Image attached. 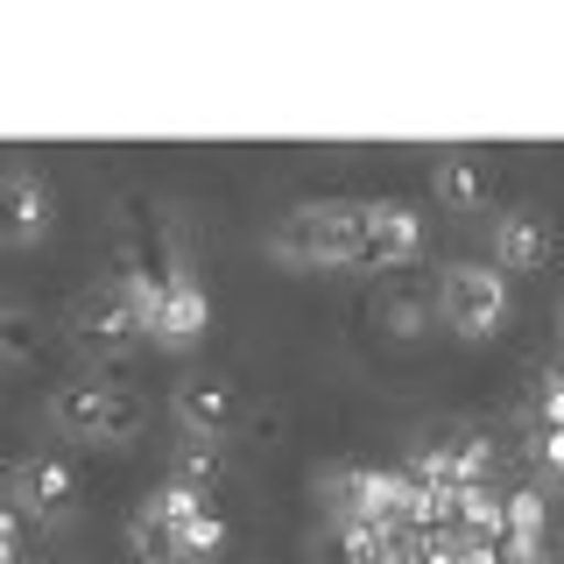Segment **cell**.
<instances>
[{
    "label": "cell",
    "mask_w": 564,
    "mask_h": 564,
    "mask_svg": "<svg viewBox=\"0 0 564 564\" xmlns=\"http://www.w3.org/2000/svg\"><path fill=\"white\" fill-rule=\"evenodd\" d=\"M149 508L170 522V536H176V564H198V557H219V551H226V522H219V508H212L205 494H191V487L163 480V487L149 494Z\"/></svg>",
    "instance_id": "8"
},
{
    "label": "cell",
    "mask_w": 564,
    "mask_h": 564,
    "mask_svg": "<svg viewBox=\"0 0 564 564\" xmlns=\"http://www.w3.org/2000/svg\"><path fill=\"white\" fill-rule=\"evenodd\" d=\"M431 191L452 212H480L494 198V163H487L480 149H437L431 155Z\"/></svg>",
    "instance_id": "12"
},
{
    "label": "cell",
    "mask_w": 564,
    "mask_h": 564,
    "mask_svg": "<svg viewBox=\"0 0 564 564\" xmlns=\"http://www.w3.org/2000/svg\"><path fill=\"white\" fill-rule=\"evenodd\" d=\"M529 458H536L551 480H564V423H529Z\"/></svg>",
    "instance_id": "20"
},
{
    "label": "cell",
    "mask_w": 564,
    "mask_h": 564,
    "mask_svg": "<svg viewBox=\"0 0 564 564\" xmlns=\"http://www.w3.org/2000/svg\"><path fill=\"white\" fill-rule=\"evenodd\" d=\"M170 480L212 501V487L226 480V445H212V437H184V445H176V458H170Z\"/></svg>",
    "instance_id": "17"
},
{
    "label": "cell",
    "mask_w": 564,
    "mask_h": 564,
    "mask_svg": "<svg viewBox=\"0 0 564 564\" xmlns=\"http://www.w3.org/2000/svg\"><path fill=\"white\" fill-rule=\"evenodd\" d=\"M423 240H431V226H423V212L410 198H367V212H360V261H352V269L402 275L423 254Z\"/></svg>",
    "instance_id": "5"
},
{
    "label": "cell",
    "mask_w": 564,
    "mask_h": 564,
    "mask_svg": "<svg viewBox=\"0 0 564 564\" xmlns=\"http://www.w3.org/2000/svg\"><path fill=\"white\" fill-rule=\"evenodd\" d=\"M50 423L64 437H85V445H128V437H141V402H134V388H120L106 375H70L50 395Z\"/></svg>",
    "instance_id": "2"
},
{
    "label": "cell",
    "mask_w": 564,
    "mask_h": 564,
    "mask_svg": "<svg viewBox=\"0 0 564 564\" xmlns=\"http://www.w3.org/2000/svg\"><path fill=\"white\" fill-rule=\"evenodd\" d=\"M128 551H134V557H149V564H176V536H170V522L155 516L149 501H141L134 516H128Z\"/></svg>",
    "instance_id": "19"
},
{
    "label": "cell",
    "mask_w": 564,
    "mask_h": 564,
    "mask_svg": "<svg viewBox=\"0 0 564 564\" xmlns=\"http://www.w3.org/2000/svg\"><path fill=\"white\" fill-rule=\"evenodd\" d=\"M445 522H452V536L494 543V536H501V494H494V487H458V494H445Z\"/></svg>",
    "instance_id": "16"
},
{
    "label": "cell",
    "mask_w": 564,
    "mask_h": 564,
    "mask_svg": "<svg viewBox=\"0 0 564 564\" xmlns=\"http://www.w3.org/2000/svg\"><path fill=\"white\" fill-rule=\"evenodd\" d=\"M360 198H311L269 226V254L282 269H352L360 261Z\"/></svg>",
    "instance_id": "1"
},
{
    "label": "cell",
    "mask_w": 564,
    "mask_h": 564,
    "mask_svg": "<svg viewBox=\"0 0 564 564\" xmlns=\"http://www.w3.org/2000/svg\"><path fill=\"white\" fill-rule=\"evenodd\" d=\"M437 296V325L458 332V339H487V332L508 325V275L494 269V261H445L431 282Z\"/></svg>",
    "instance_id": "3"
},
{
    "label": "cell",
    "mask_w": 564,
    "mask_h": 564,
    "mask_svg": "<svg viewBox=\"0 0 564 564\" xmlns=\"http://www.w3.org/2000/svg\"><path fill=\"white\" fill-rule=\"evenodd\" d=\"M43 317L29 304H0V367H35L43 360Z\"/></svg>",
    "instance_id": "18"
},
{
    "label": "cell",
    "mask_w": 564,
    "mask_h": 564,
    "mask_svg": "<svg viewBox=\"0 0 564 564\" xmlns=\"http://www.w3.org/2000/svg\"><path fill=\"white\" fill-rule=\"evenodd\" d=\"M170 410H176V431L184 437H212L226 445V431L240 423V388L219 375V367H184L170 388Z\"/></svg>",
    "instance_id": "6"
},
{
    "label": "cell",
    "mask_w": 564,
    "mask_h": 564,
    "mask_svg": "<svg viewBox=\"0 0 564 564\" xmlns=\"http://www.w3.org/2000/svg\"><path fill=\"white\" fill-rule=\"evenodd\" d=\"M128 304L141 317V332L163 346H191L198 332L212 325V304H205V282L198 275H170V282H120Z\"/></svg>",
    "instance_id": "4"
},
{
    "label": "cell",
    "mask_w": 564,
    "mask_h": 564,
    "mask_svg": "<svg viewBox=\"0 0 564 564\" xmlns=\"http://www.w3.org/2000/svg\"><path fill=\"white\" fill-rule=\"evenodd\" d=\"M543 529H551V494H543V487H508L501 494L508 551H543Z\"/></svg>",
    "instance_id": "15"
},
{
    "label": "cell",
    "mask_w": 564,
    "mask_h": 564,
    "mask_svg": "<svg viewBox=\"0 0 564 564\" xmlns=\"http://www.w3.org/2000/svg\"><path fill=\"white\" fill-rule=\"evenodd\" d=\"M557 254V226L543 205H508L501 219H494V269L501 275H529V269H551Z\"/></svg>",
    "instance_id": "10"
},
{
    "label": "cell",
    "mask_w": 564,
    "mask_h": 564,
    "mask_svg": "<svg viewBox=\"0 0 564 564\" xmlns=\"http://www.w3.org/2000/svg\"><path fill=\"white\" fill-rule=\"evenodd\" d=\"M14 536H22V522H14V508H0V564H14Z\"/></svg>",
    "instance_id": "23"
},
{
    "label": "cell",
    "mask_w": 564,
    "mask_h": 564,
    "mask_svg": "<svg viewBox=\"0 0 564 564\" xmlns=\"http://www.w3.org/2000/svg\"><path fill=\"white\" fill-rule=\"evenodd\" d=\"M14 508H29L35 522H64L70 508H78V473H70V458H22L14 466Z\"/></svg>",
    "instance_id": "11"
},
{
    "label": "cell",
    "mask_w": 564,
    "mask_h": 564,
    "mask_svg": "<svg viewBox=\"0 0 564 564\" xmlns=\"http://www.w3.org/2000/svg\"><path fill=\"white\" fill-rule=\"evenodd\" d=\"M317 564H388V529L375 522H325L311 536Z\"/></svg>",
    "instance_id": "14"
},
{
    "label": "cell",
    "mask_w": 564,
    "mask_h": 564,
    "mask_svg": "<svg viewBox=\"0 0 564 564\" xmlns=\"http://www.w3.org/2000/svg\"><path fill=\"white\" fill-rule=\"evenodd\" d=\"M501 564H551V551H501Z\"/></svg>",
    "instance_id": "24"
},
{
    "label": "cell",
    "mask_w": 564,
    "mask_h": 564,
    "mask_svg": "<svg viewBox=\"0 0 564 564\" xmlns=\"http://www.w3.org/2000/svg\"><path fill=\"white\" fill-rule=\"evenodd\" d=\"M529 423H564V367H551V375L536 381V416Z\"/></svg>",
    "instance_id": "21"
},
{
    "label": "cell",
    "mask_w": 564,
    "mask_h": 564,
    "mask_svg": "<svg viewBox=\"0 0 564 564\" xmlns=\"http://www.w3.org/2000/svg\"><path fill=\"white\" fill-rule=\"evenodd\" d=\"M437 564H501V551H494V543H473V536H452L445 529V557Z\"/></svg>",
    "instance_id": "22"
},
{
    "label": "cell",
    "mask_w": 564,
    "mask_h": 564,
    "mask_svg": "<svg viewBox=\"0 0 564 564\" xmlns=\"http://www.w3.org/2000/svg\"><path fill=\"white\" fill-rule=\"evenodd\" d=\"M375 317H381L388 339H423V332L437 325V296H431V282H381Z\"/></svg>",
    "instance_id": "13"
},
{
    "label": "cell",
    "mask_w": 564,
    "mask_h": 564,
    "mask_svg": "<svg viewBox=\"0 0 564 564\" xmlns=\"http://www.w3.org/2000/svg\"><path fill=\"white\" fill-rule=\"evenodd\" d=\"M57 219V198H50L43 170H0V247H35Z\"/></svg>",
    "instance_id": "9"
},
{
    "label": "cell",
    "mask_w": 564,
    "mask_h": 564,
    "mask_svg": "<svg viewBox=\"0 0 564 564\" xmlns=\"http://www.w3.org/2000/svg\"><path fill=\"white\" fill-rule=\"evenodd\" d=\"M70 339L93 352V360L128 352L141 339V317L128 304V290H120V282H93V290H78V304H70Z\"/></svg>",
    "instance_id": "7"
}]
</instances>
